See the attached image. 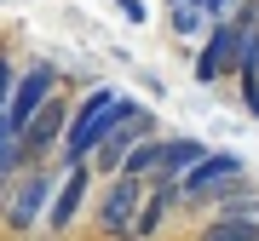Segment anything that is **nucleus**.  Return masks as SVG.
<instances>
[{
	"mask_svg": "<svg viewBox=\"0 0 259 241\" xmlns=\"http://www.w3.org/2000/svg\"><path fill=\"white\" fill-rule=\"evenodd\" d=\"M12 86H18V69H12V57L0 52V115H6V103H12Z\"/></svg>",
	"mask_w": 259,
	"mask_h": 241,
	"instance_id": "obj_14",
	"label": "nucleus"
},
{
	"mask_svg": "<svg viewBox=\"0 0 259 241\" xmlns=\"http://www.w3.org/2000/svg\"><path fill=\"white\" fill-rule=\"evenodd\" d=\"M52 190H58V172L52 167H23L18 178H12V190L0 195V218H6V230H35L40 218H47L52 207Z\"/></svg>",
	"mask_w": 259,
	"mask_h": 241,
	"instance_id": "obj_2",
	"label": "nucleus"
},
{
	"mask_svg": "<svg viewBox=\"0 0 259 241\" xmlns=\"http://www.w3.org/2000/svg\"><path fill=\"white\" fill-rule=\"evenodd\" d=\"M207 6H196V0H167V29H173V40H202L207 35Z\"/></svg>",
	"mask_w": 259,
	"mask_h": 241,
	"instance_id": "obj_10",
	"label": "nucleus"
},
{
	"mask_svg": "<svg viewBox=\"0 0 259 241\" xmlns=\"http://www.w3.org/2000/svg\"><path fill=\"white\" fill-rule=\"evenodd\" d=\"M133 109H144V103L127 98V92H115V86H93V92L69 109V132H64V149H58V167H81V161H93V149L110 138Z\"/></svg>",
	"mask_w": 259,
	"mask_h": 241,
	"instance_id": "obj_1",
	"label": "nucleus"
},
{
	"mask_svg": "<svg viewBox=\"0 0 259 241\" xmlns=\"http://www.w3.org/2000/svg\"><path fill=\"white\" fill-rule=\"evenodd\" d=\"M242 184H248V161H242L236 149H207V155L179 178L185 201H225V195L242 190Z\"/></svg>",
	"mask_w": 259,
	"mask_h": 241,
	"instance_id": "obj_3",
	"label": "nucleus"
},
{
	"mask_svg": "<svg viewBox=\"0 0 259 241\" xmlns=\"http://www.w3.org/2000/svg\"><path fill=\"white\" fill-rule=\"evenodd\" d=\"M236 86H242V109L259 120V75H248V81H236Z\"/></svg>",
	"mask_w": 259,
	"mask_h": 241,
	"instance_id": "obj_15",
	"label": "nucleus"
},
{
	"mask_svg": "<svg viewBox=\"0 0 259 241\" xmlns=\"http://www.w3.org/2000/svg\"><path fill=\"white\" fill-rule=\"evenodd\" d=\"M87 190H93V167H64V184L52 190V207H47V224L52 230H69L75 218H81V207H87Z\"/></svg>",
	"mask_w": 259,
	"mask_h": 241,
	"instance_id": "obj_9",
	"label": "nucleus"
},
{
	"mask_svg": "<svg viewBox=\"0 0 259 241\" xmlns=\"http://www.w3.org/2000/svg\"><path fill=\"white\" fill-rule=\"evenodd\" d=\"M115 6H121V18H127V23H144V6H139V0H115Z\"/></svg>",
	"mask_w": 259,
	"mask_h": 241,
	"instance_id": "obj_16",
	"label": "nucleus"
},
{
	"mask_svg": "<svg viewBox=\"0 0 259 241\" xmlns=\"http://www.w3.org/2000/svg\"><path fill=\"white\" fill-rule=\"evenodd\" d=\"M144 178H133V172H115V178H104V201L93 207L98 224L110 235H133V218H139V207H144Z\"/></svg>",
	"mask_w": 259,
	"mask_h": 241,
	"instance_id": "obj_8",
	"label": "nucleus"
},
{
	"mask_svg": "<svg viewBox=\"0 0 259 241\" xmlns=\"http://www.w3.org/2000/svg\"><path fill=\"white\" fill-rule=\"evenodd\" d=\"M156 132H161V127H156V109H133V115L110 132V138L93 149V161H87V167H93L98 178H115L121 167H127V155H133L144 138H156Z\"/></svg>",
	"mask_w": 259,
	"mask_h": 241,
	"instance_id": "obj_5",
	"label": "nucleus"
},
{
	"mask_svg": "<svg viewBox=\"0 0 259 241\" xmlns=\"http://www.w3.org/2000/svg\"><path fill=\"white\" fill-rule=\"evenodd\" d=\"M213 207H219L225 218H259V195H253L248 184H242V190H231L225 201H213Z\"/></svg>",
	"mask_w": 259,
	"mask_h": 241,
	"instance_id": "obj_13",
	"label": "nucleus"
},
{
	"mask_svg": "<svg viewBox=\"0 0 259 241\" xmlns=\"http://www.w3.org/2000/svg\"><path fill=\"white\" fill-rule=\"evenodd\" d=\"M196 241H259V218H225V213H213Z\"/></svg>",
	"mask_w": 259,
	"mask_h": 241,
	"instance_id": "obj_11",
	"label": "nucleus"
},
{
	"mask_svg": "<svg viewBox=\"0 0 259 241\" xmlns=\"http://www.w3.org/2000/svg\"><path fill=\"white\" fill-rule=\"evenodd\" d=\"M69 109H75V103H69L64 92H52V98L35 109V120L18 132V172H23V167H47V155H52V149H64Z\"/></svg>",
	"mask_w": 259,
	"mask_h": 241,
	"instance_id": "obj_4",
	"label": "nucleus"
},
{
	"mask_svg": "<svg viewBox=\"0 0 259 241\" xmlns=\"http://www.w3.org/2000/svg\"><path fill=\"white\" fill-rule=\"evenodd\" d=\"M190 75H196L202 86L225 81V75H236V23H231V18H213V23H207V35L196 40Z\"/></svg>",
	"mask_w": 259,
	"mask_h": 241,
	"instance_id": "obj_7",
	"label": "nucleus"
},
{
	"mask_svg": "<svg viewBox=\"0 0 259 241\" xmlns=\"http://www.w3.org/2000/svg\"><path fill=\"white\" fill-rule=\"evenodd\" d=\"M52 92H64V75H58V64H47V57H35L23 75H18V86H12V103H6V120H12V132H23L29 120H35V109L47 103Z\"/></svg>",
	"mask_w": 259,
	"mask_h": 241,
	"instance_id": "obj_6",
	"label": "nucleus"
},
{
	"mask_svg": "<svg viewBox=\"0 0 259 241\" xmlns=\"http://www.w3.org/2000/svg\"><path fill=\"white\" fill-rule=\"evenodd\" d=\"M12 178H18V132H12V120L0 115V195L12 190Z\"/></svg>",
	"mask_w": 259,
	"mask_h": 241,
	"instance_id": "obj_12",
	"label": "nucleus"
},
{
	"mask_svg": "<svg viewBox=\"0 0 259 241\" xmlns=\"http://www.w3.org/2000/svg\"><path fill=\"white\" fill-rule=\"evenodd\" d=\"M231 6H236V0H207V18H225Z\"/></svg>",
	"mask_w": 259,
	"mask_h": 241,
	"instance_id": "obj_17",
	"label": "nucleus"
}]
</instances>
